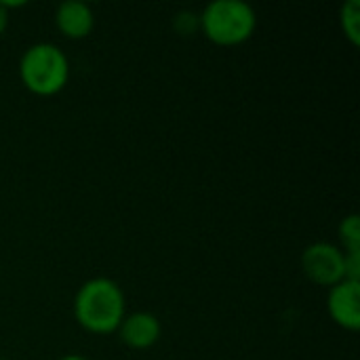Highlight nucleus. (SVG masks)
Segmentation results:
<instances>
[{"label":"nucleus","instance_id":"9","mask_svg":"<svg viewBox=\"0 0 360 360\" xmlns=\"http://www.w3.org/2000/svg\"><path fill=\"white\" fill-rule=\"evenodd\" d=\"M338 234L344 245V253H360V219L356 213H350L340 221Z\"/></svg>","mask_w":360,"mask_h":360},{"label":"nucleus","instance_id":"3","mask_svg":"<svg viewBox=\"0 0 360 360\" xmlns=\"http://www.w3.org/2000/svg\"><path fill=\"white\" fill-rule=\"evenodd\" d=\"M200 32L217 46H238L247 42L257 27V15L243 0H215L198 13Z\"/></svg>","mask_w":360,"mask_h":360},{"label":"nucleus","instance_id":"1","mask_svg":"<svg viewBox=\"0 0 360 360\" xmlns=\"http://www.w3.org/2000/svg\"><path fill=\"white\" fill-rule=\"evenodd\" d=\"M124 316L127 300L120 285L112 278H89L74 295V319L84 331L93 335L116 333Z\"/></svg>","mask_w":360,"mask_h":360},{"label":"nucleus","instance_id":"7","mask_svg":"<svg viewBox=\"0 0 360 360\" xmlns=\"http://www.w3.org/2000/svg\"><path fill=\"white\" fill-rule=\"evenodd\" d=\"M55 25L65 38L82 40L95 27V13L86 2L65 0L55 11Z\"/></svg>","mask_w":360,"mask_h":360},{"label":"nucleus","instance_id":"11","mask_svg":"<svg viewBox=\"0 0 360 360\" xmlns=\"http://www.w3.org/2000/svg\"><path fill=\"white\" fill-rule=\"evenodd\" d=\"M344 281L360 283V253H346V259H344Z\"/></svg>","mask_w":360,"mask_h":360},{"label":"nucleus","instance_id":"2","mask_svg":"<svg viewBox=\"0 0 360 360\" xmlns=\"http://www.w3.org/2000/svg\"><path fill=\"white\" fill-rule=\"evenodd\" d=\"M19 78L23 86L38 97L61 93L70 80V59L53 42H36L19 59Z\"/></svg>","mask_w":360,"mask_h":360},{"label":"nucleus","instance_id":"6","mask_svg":"<svg viewBox=\"0 0 360 360\" xmlns=\"http://www.w3.org/2000/svg\"><path fill=\"white\" fill-rule=\"evenodd\" d=\"M120 342L131 350H148L158 344L162 335V325L156 314L152 312H133L127 314L120 323L118 331Z\"/></svg>","mask_w":360,"mask_h":360},{"label":"nucleus","instance_id":"10","mask_svg":"<svg viewBox=\"0 0 360 360\" xmlns=\"http://www.w3.org/2000/svg\"><path fill=\"white\" fill-rule=\"evenodd\" d=\"M173 25L179 34L188 36L192 34L194 30H200V19H198V13H192V11H181L175 15L173 19Z\"/></svg>","mask_w":360,"mask_h":360},{"label":"nucleus","instance_id":"14","mask_svg":"<svg viewBox=\"0 0 360 360\" xmlns=\"http://www.w3.org/2000/svg\"><path fill=\"white\" fill-rule=\"evenodd\" d=\"M0 360H6V359H0Z\"/></svg>","mask_w":360,"mask_h":360},{"label":"nucleus","instance_id":"8","mask_svg":"<svg viewBox=\"0 0 360 360\" xmlns=\"http://www.w3.org/2000/svg\"><path fill=\"white\" fill-rule=\"evenodd\" d=\"M340 23L344 36L354 44H360V2L359 0H348L342 11H340Z\"/></svg>","mask_w":360,"mask_h":360},{"label":"nucleus","instance_id":"13","mask_svg":"<svg viewBox=\"0 0 360 360\" xmlns=\"http://www.w3.org/2000/svg\"><path fill=\"white\" fill-rule=\"evenodd\" d=\"M57 360H89L86 356H82V354H63L61 359Z\"/></svg>","mask_w":360,"mask_h":360},{"label":"nucleus","instance_id":"5","mask_svg":"<svg viewBox=\"0 0 360 360\" xmlns=\"http://www.w3.org/2000/svg\"><path fill=\"white\" fill-rule=\"evenodd\" d=\"M327 310L331 321L346 329L359 331L360 329V283L342 281L329 289L327 295Z\"/></svg>","mask_w":360,"mask_h":360},{"label":"nucleus","instance_id":"12","mask_svg":"<svg viewBox=\"0 0 360 360\" xmlns=\"http://www.w3.org/2000/svg\"><path fill=\"white\" fill-rule=\"evenodd\" d=\"M6 27H8V11L0 4V36L4 34Z\"/></svg>","mask_w":360,"mask_h":360},{"label":"nucleus","instance_id":"4","mask_svg":"<svg viewBox=\"0 0 360 360\" xmlns=\"http://www.w3.org/2000/svg\"><path fill=\"white\" fill-rule=\"evenodd\" d=\"M346 253L331 243H314L302 253V270L306 278L319 287H335L344 281Z\"/></svg>","mask_w":360,"mask_h":360}]
</instances>
